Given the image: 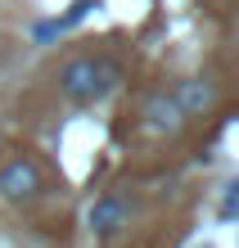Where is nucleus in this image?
I'll return each mask as SVG.
<instances>
[{
    "instance_id": "obj_1",
    "label": "nucleus",
    "mask_w": 239,
    "mask_h": 248,
    "mask_svg": "<svg viewBox=\"0 0 239 248\" xmlns=\"http://www.w3.org/2000/svg\"><path fill=\"white\" fill-rule=\"evenodd\" d=\"M117 81H122V63L109 59V54H77V59H68L64 72H59V86H64V95L77 108L99 104Z\"/></svg>"
},
{
    "instance_id": "obj_2",
    "label": "nucleus",
    "mask_w": 239,
    "mask_h": 248,
    "mask_svg": "<svg viewBox=\"0 0 239 248\" xmlns=\"http://www.w3.org/2000/svg\"><path fill=\"white\" fill-rule=\"evenodd\" d=\"M41 189H46V171H41L32 158L14 154V158L0 163V199L5 203H27V199H36Z\"/></svg>"
},
{
    "instance_id": "obj_3",
    "label": "nucleus",
    "mask_w": 239,
    "mask_h": 248,
    "mask_svg": "<svg viewBox=\"0 0 239 248\" xmlns=\"http://www.w3.org/2000/svg\"><path fill=\"white\" fill-rule=\"evenodd\" d=\"M144 126L158 131V136H172V131L185 126V113H181V104H176L172 95H154L144 104Z\"/></svg>"
},
{
    "instance_id": "obj_4",
    "label": "nucleus",
    "mask_w": 239,
    "mask_h": 248,
    "mask_svg": "<svg viewBox=\"0 0 239 248\" xmlns=\"http://www.w3.org/2000/svg\"><path fill=\"white\" fill-rule=\"evenodd\" d=\"M122 226H127V203L117 194H104L91 208V230L95 235H113V230H122Z\"/></svg>"
},
{
    "instance_id": "obj_5",
    "label": "nucleus",
    "mask_w": 239,
    "mask_h": 248,
    "mask_svg": "<svg viewBox=\"0 0 239 248\" xmlns=\"http://www.w3.org/2000/svg\"><path fill=\"white\" fill-rule=\"evenodd\" d=\"M172 99L181 104L185 118H199V113L212 108V86H207V81H185V86H176V91H172Z\"/></svg>"
}]
</instances>
